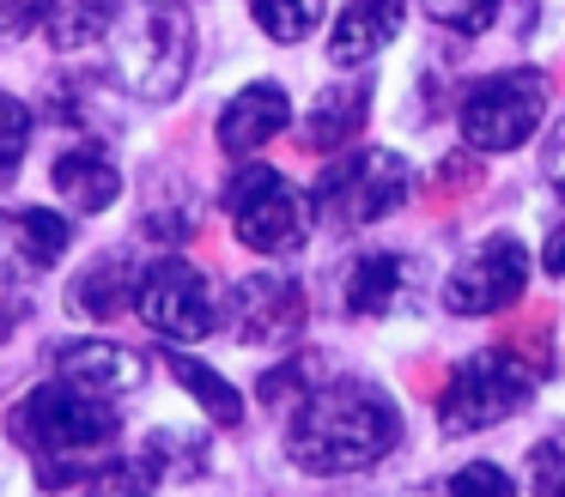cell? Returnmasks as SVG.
<instances>
[{"mask_svg": "<svg viewBox=\"0 0 565 497\" xmlns=\"http://www.w3.org/2000/svg\"><path fill=\"white\" fill-rule=\"evenodd\" d=\"M402 443V412L377 382H329L310 388L286 424V455L305 473H365Z\"/></svg>", "mask_w": 565, "mask_h": 497, "instance_id": "obj_1", "label": "cell"}, {"mask_svg": "<svg viewBox=\"0 0 565 497\" xmlns=\"http://www.w3.org/2000/svg\"><path fill=\"white\" fill-rule=\"evenodd\" d=\"M195 67V24L171 0H147L116 31V79L147 104H171Z\"/></svg>", "mask_w": 565, "mask_h": 497, "instance_id": "obj_2", "label": "cell"}, {"mask_svg": "<svg viewBox=\"0 0 565 497\" xmlns=\"http://www.w3.org/2000/svg\"><path fill=\"white\" fill-rule=\"evenodd\" d=\"M414 188V164L390 145H353V152H334L317 176V218L334 230H353V225H377L390 218L395 206L407 201Z\"/></svg>", "mask_w": 565, "mask_h": 497, "instance_id": "obj_3", "label": "cell"}, {"mask_svg": "<svg viewBox=\"0 0 565 497\" xmlns=\"http://www.w3.org/2000/svg\"><path fill=\"white\" fill-rule=\"evenodd\" d=\"M529 388H535V376L523 370L516 346H487V352H475V358H462L450 370V382H444V395H438V424L450 436L504 424L511 412L529 407Z\"/></svg>", "mask_w": 565, "mask_h": 497, "instance_id": "obj_4", "label": "cell"}, {"mask_svg": "<svg viewBox=\"0 0 565 497\" xmlns=\"http://www.w3.org/2000/svg\"><path fill=\"white\" fill-rule=\"evenodd\" d=\"M547 116V79L535 67H504V73H487L462 91V140L475 152H516L529 133L541 128Z\"/></svg>", "mask_w": 565, "mask_h": 497, "instance_id": "obj_5", "label": "cell"}, {"mask_svg": "<svg viewBox=\"0 0 565 497\" xmlns=\"http://www.w3.org/2000/svg\"><path fill=\"white\" fill-rule=\"evenodd\" d=\"M225 213H232V230L244 249L256 255H292L310 230V206L280 170L268 164H244L232 182H225Z\"/></svg>", "mask_w": 565, "mask_h": 497, "instance_id": "obj_6", "label": "cell"}, {"mask_svg": "<svg viewBox=\"0 0 565 497\" xmlns=\"http://www.w3.org/2000/svg\"><path fill=\"white\" fill-rule=\"evenodd\" d=\"M135 310L147 315L152 334L164 339H201L220 327V303L201 267H189L183 255H159L147 273L135 279Z\"/></svg>", "mask_w": 565, "mask_h": 497, "instance_id": "obj_7", "label": "cell"}, {"mask_svg": "<svg viewBox=\"0 0 565 497\" xmlns=\"http://www.w3.org/2000/svg\"><path fill=\"white\" fill-rule=\"evenodd\" d=\"M19 436L43 455H86V449H104L116 436V412L104 400L79 395L67 382H50L19 407Z\"/></svg>", "mask_w": 565, "mask_h": 497, "instance_id": "obj_8", "label": "cell"}, {"mask_svg": "<svg viewBox=\"0 0 565 497\" xmlns=\"http://www.w3.org/2000/svg\"><path fill=\"white\" fill-rule=\"evenodd\" d=\"M523 285H529V249L516 237H487L444 279V310L450 315H499L523 298Z\"/></svg>", "mask_w": 565, "mask_h": 497, "instance_id": "obj_9", "label": "cell"}, {"mask_svg": "<svg viewBox=\"0 0 565 497\" xmlns=\"http://www.w3.org/2000/svg\"><path fill=\"white\" fill-rule=\"evenodd\" d=\"M225 327L244 346H292L305 327V285L286 273H249L225 298Z\"/></svg>", "mask_w": 565, "mask_h": 497, "instance_id": "obj_10", "label": "cell"}, {"mask_svg": "<svg viewBox=\"0 0 565 497\" xmlns=\"http://www.w3.org/2000/svg\"><path fill=\"white\" fill-rule=\"evenodd\" d=\"M55 376L92 400H116V395H135L147 382V358L128 346H110V339H67L55 352Z\"/></svg>", "mask_w": 565, "mask_h": 497, "instance_id": "obj_11", "label": "cell"}, {"mask_svg": "<svg viewBox=\"0 0 565 497\" xmlns=\"http://www.w3.org/2000/svg\"><path fill=\"white\" fill-rule=\"evenodd\" d=\"M402 24H407V0H347L329 31V61L334 67H365L402 36Z\"/></svg>", "mask_w": 565, "mask_h": 497, "instance_id": "obj_12", "label": "cell"}, {"mask_svg": "<svg viewBox=\"0 0 565 497\" xmlns=\"http://www.w3.org/2000/svg\"><path fill=\"white\" fill-rule=\"evenodd\" d=\"M419 279H426V267H419L414 255L371 249V255H359V261L347 267L341 298H347V310H353V315H390L402 298H414Z\"/></svg>", "mask_w": 565, "mask_h": 497, "instance_id": "obj_13", "label": "cell"}, {"mask_svg": "<svg viewBox=\"0 0 565 497\" xmlns=\"http://www.w3.org/2000/svg\"><path fill=\"white\" fill-rule=\"evenodd\" d=\"M286 121H292V104H286L280 85H274V79L244 85V91L220 109V152H232V158L262 152V145L286 128Z\"/></svg>", "mask_w": 565, "mask_h": 497, "instance_id": "obj_14", "label": "cell"}, {"mask_svg": "<svg viewBox=\"0 0 565 497\" xmlns=\"http://www.w3.org/2000/svg\"><path fill=\"white\" fill-rule=\"evenodd\" d=\"M50 188L62 194L74 213H110V206L122 201V170H116L98 145H74V152H55Z\"/></svg>", "mask_w": 565, "mask_h": 497, "instance_id": "obj_15", "label": "cell"}, {"mask_svg": "<svg viewBox=\"0 0 565 497\" xmlns=\"http://www.w3.org/2000/svg\"><path fill=\"white\" fill-rule=\"evenodd\" d=\"M371 116V79H353V85H329V91L310 104L305 116V145L310 152H347V140H353L359 128H365Z\"/></svg>", "mask_w": 565, "mask_h": 497, "instance_id": "obj_16", "label": "cell"}, {"mask_svg": "<svg viewBox=\"0 0 565 497\" xmlns=\"http://www.w3.org/2000/svg\"><path fill=\"white\" fill-rule=\"evenodd\" d=\"M164 364H171V376L189 388V395H195V407L207 412L213 424H244V395H237V388L225 382V376L213 370V364L189 358V352H171Z\"/></svg>", "mask_w": 565, "mask_h": 497, "instance_id": "obj_17", "label": "cell"}, {"mask_svg": "<svg viewBox=\"0 0 565 497\" xmlns=\"http://www.w3.org/2000/svg\"><path fill=\"white\" fill-rule=\"evenodd\" d=\"M135 298V273H128V261H98L86 267V273L74 279V291H67V303H74V315H86V322H110L122 303Z\"/></svg>", "mask_w": 565, "mask_h": 497, "instance_id": "obj_18", "label": "cell"}, {"mask_svg": "<svg viewBox=\"0 0 565 497\" xmlns=\"http://www.w3.org/2000/svg\"><path fill=\"white\" fill-rule=\"evenodd\" d=\"M0 230L19 242V255H25L31 267H55L67 255V218L50 213V206H25V213L0 218Z\"/></svg>", "mask_w": 565, "mask_h": 497, "instance_id": "obj_19", "label": "cell"}, {"mask_svg": "<svg viewBox=\"0 0 565 497\" xmlns=\"http://www.w3.org/2000/svg\"><path fill=\"white\" fill-rule=\"evenodd\" d=\"M50 43L55 48H86V43H104L116 31V0H55L50 12Z\"/></svg>", "mask_w": 565, "mask_h": 497, "instance_id": "obj_20", "label": "cell"}, {"mask_svg": "<svg viewBox=\"0 0 565 497\" xmlns=\"http://www.w3.org/2000/svg\"><path fill=\"white\" fill-rule=\"evenodd\" d=\"M322 7H329V0H249V19H256L274 43H305L322 24Z\"/></svg>", "mask_w": 565, "mask_h": 497, "instance_id": "obj_21", "label": "cell"}, {"mask_svg": "<svg viewBox=\"0 0 565 497\" xmlns=\"http://www.w3.org/2000/svg\"><path fill=\"white\" fill-rule=\"evenodd\" d=\"M25 145H31V109L19 104V97L0 91V188L19 176V164H25Z\"/></svg>", "mask_w": 565, "mask_h": 497, "instance_id": "obj_22", "label": "cell"}, {"mask_svg": "<svg viewBox=\"0 0 565 497\" xmlns=\"http://www.w3.org/2000/svg\"><path fill=\"white\" fill-rule=\"evenodd\" d=\"M431 24L444 31H462V36H480L492 19H499V0H419Z\"/></svg>", "mask_w": 565, "mask_h": 497, "instance_id": "obj_23", "label": "cell"}, {"mask_svg": "<svg viewBox=\"0 0 565 497\" xmlns=\"http://www.w3.org/2000/svg\"><path fill=\"white\" fill-rule=\"evenodd\" d=\"M444 497H516V485H511V473L492 467V461H468V467L450 473Z\"/></svg>", "mask_w": 565, "mask_h": 497, "instance_id": "obj_24", "label": "cell"}, {"mask_svg": "<svg viewBox=\"0 0 565 497\" xmlns=\"http://www.w3.org/2000/svg\"><path fill=\"white\" fill-rule=\"evenodd\" d=\"M529 497H565V443L529 449Z\"/></svg>", "mask_w": 565, "mask_h": 497, "instance_id": "obj_25", "label": "cell"}, {"mask_svg": "<svg viewBox=\"0 0 565 497\" xmlns=\"http://www.w3.org/2000/svg\"><path fill=\"white\" fill-rule=\"evenodd\" d=\"M55 0H0V36H25L38 24H50Z\"/></svg>", "mask_w": 565, "mask_h": 497, "instance_id": "obj_26", "label": "cell"}, {"mask_svg": "<svg viewBox=\"0 0 565 497\" xmlns=\"http://www.w3.org/2000/svg\"><path fill=\"white\" fill-rule=\"evenodd\" d=\"M541 267H547L553 279H565V218L547 230V242H541Z\"/></svg>", "mask_w": 565, "mask_h": 497, "instance_id": "obj_27", "label": "cell"}, {"mask_svg": "<svg viewBox=\"0 0 565 497\" xmlns=\"http://www.w3.org/2000/svg\"><path fill=\"white\" fill-rule=\"evenodd\" d=\"M547 176L565 188V121L553 128V140H547Z\"/></svg>", "mask_w": 565, "mask_h": 497, "instance_id": "obj_28", "label": "cell"}]
</instances>
